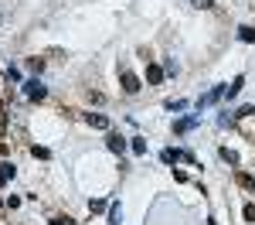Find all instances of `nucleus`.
I'll return each instance as SVG.
<instances>
[{
    "mask_svg": "<svg viewBox=\"0 0 255 225\" xmlns=\"http://www.w3.org/2000/svg\"><path fill=\"white\" fill-rule=\"evenodd\" d=\"M197 126V116H187V120H177L174 123V133H187V130H194Z\"/></svg>",
    "mask_w": 255,
    "mask_h": 225,
    "instance_id": "obj_7",
    "label": "nucleus"
},
{
    "mask_svg": "<svg viewBox=\"0 0 255 225\" xmlns=\"http://www.w3.org/2000/svg\"><path fill=\"white\" fill-rule=\"evenodd\" d=\"M129 147H133V153H136V157H143V153H146V140L133 137V144H129Z\"/></svg>",
    "mask_w": 255,
    "mask_h": 225,
    "instance_id": "obj_12",
    "label": "nucleus"
},
{
    "mask_svg": "<svg viewBox=\"0 0 255 225\" xmlns=\"http://www.w3.org/2000/svg\"><path fill=\"white\" fill-rule=\"evenodd\" d=\"M242 215H245V222H252V225H255V205H252V201L242 208Z\"/></svg>",
    "mask_w": 255,
    "mask_h": 225,
    "instance_id": "obj_17",
    "label": "nucleus"
},
{
    "mask_svg": "<svg viewBox=\"0 0 255 225\" xmlns=\"http://www.w3.org/2000/svg\"><path fill=\"white\" fill-rule=\"evenodd\" d=\"M31 153H34L38 160H48V157H51V150H48V147H38V144L31 147Z\"/></svg>",
    "mask_w": 255,
    "mask_h": 225,
    "instance_id": "obj_16",
    "label": "nucleus"
},
{
    "mask_svg": "<svg viewBox=\"0 0 255 225\" xmlns=\"http://www.w3.org/2000/svg\"><path fill=\"white\" fill-rule=\"evenodd\" d=\"M0 212H3V198H0Z\"/></svg>",
    "mask_w": 255,
    "mask_h": 225,
    "instance_id": "obj_26",
    "label": "nucleus"
},
{
    "mask_svg": "<svg viewBox=\"0 0 255 225\" xmlns=\"http://www.w3.org/2000/svg\"><path fill=\"white\" fill-rule=\"evenodd\" d=\"M24 96L38 102V99H45V96H48V89H45V85H41L38 78H31V82H24Z\"/></svg>",
    "mask_w": 255,
    "mask_h": 225,
    "instance_id": "obj_2",
    "label": "nucleus"
},
{
    "mask_svg": "<svg viewBox=\"0 0 255 225\" xmlns=\"http://www.w3.org/2000/svg\"><path fill=\"white\" fill-rule=\"evenodd\" d=\"M235 116H238V120H245V116H255V106H242Z\"/></svg>",
    "mask_w": 255,
    "mask_h": 225,
    "instance_id": "obj_20",
    "label": "nucleus"
},
{
    "mask_svg": "<svg viewBox=\"0 0 255 225\" xmlns=\"http://www.w3.org/2000/svg\"><path fill=\"white\" fill-rule=\"evenodd\" d=\"M106 147L113 150V153H123V150H126V140H123L119 133H109V137H106Z\"/></svg>",
    "mask_w": 255,
    "mask_h": 225,
    "instance_id": "obj_5",
    "label": "nucleus"
},
{
    "mask_svg": "<svg viewBox=\"0 0 255 225\" xmlns=\"http://www.w3.org/2000/svg\"><path fill=\"white\" fill-rule=\"evenodd\" d=\"M10 177H14V164H0V188H3Z\"/></svg>",
    "mask_w": 255,
    "mask_h": 225,
    "instance_id": "obj_10",
    "label": "nucleus"
},
{
    "mask_svg": "<svg viewBox=\"0 0 255 225\" xmlns=\"http://www.w3.org/2000/svg\"><path fill=\"white\" fill-rule=\"evenodd\" d=\"M242 85H245V78H242V75H238V78H235L232 85H225V92H228V99H235V96L242 92Z\"/></svg>",
    "mask_w": 255,
    "mask_h": 225,
    "instance_id": "obj_9",
    "label": "nucleus"
},
{
    "mask_svg": "<svg viewBox=\"0 0 255 225\" xmlns=\"http://www.w3.org/2000/svg\"><path fill=\"white\" fill-rule=\"evenodd\" d=\"M191 3L197 10H211V7H214V0H191Z\"/></svg>",
    "mask_w": 255,
    "mask_h": 225,
    "instance_id": "obj_19",
    "label": "nucleus"
},
{
    "mask_svg": "<svg viewBox=\"0 0 255 225\" xmlns=\"http://www.w3.org/2000/svg\"><path fill=\"white\" fill-rule=\"evenodd\" d=\"M51 225H75V222H71L68 215H55V219H51Z\"/></svg>",
    "mask_w": 255,
    "mask_h": 225,
    "instance_id": "obj_22",
    "label": "nucleus"
},
{
    "mask_svg": "<svg viewBox=\"0 0 255 225\" xmlns=\"http://www.w3.org/2000/svg\"><path fill=\"white\" fill-rule=\"evenodd\" d=\"M89 102H95V106H99V102H106V96H102V92H89Z\"/></svg>",
    "mask_w": 255,
    "mask_h": 225,
    "instance_id": "obj_23",
    "label": "nucleus"
},
{
    "mask_svg": "<svg viewBox=\"0 0 255 225\" xmlns=\"http://www.w3.org/2000/svg\"><path fill=\"white\" fill-rule=\"evenodd\" d=\"M146 82H150V85H160V82H163V69H160V65H146Z\"/></svg>",
    "mask_w": 255,
    "mask_h": 225,
    "instance_id": "obj_6",
    "label": "nucleus"
},
{
    "mask_svg": "<svg viewBox=\"0 0 255 225\" xmlns=\"http://www.w3.org/2000/svg\"><path fill=\"white\" fill-rule=\"evenodd\" d=\"M221 96H225V85H214L211 92H204V96L197 99V109H208V106H211V102H218Z\"/></svg>",
    "mask_w": 255,
    "mask_h": 225,
    "instance_id": "obj_3",
    "label": "nucleus"
},
{
    "mask_svg": "<svg viewBox=\"0 0 255 225\" xmlns=\"http://www.w3.org/2000/svg\"><path fill=\"white\" fill-rule=\"evenodd\" d=\"M184 106H187V102H184V99H170V102H167V109H170V113H181V109H184Z\"/></svg>",
    "mask_w": 255,
    "mask_h": 225,
    "instance_id": "obj_18",
    "label": "nucleus"
},
{
    "mask_svg": "<svg viewBox=\"0 0 255 225\" xmlns=\"http://www.w3.org/2000/svg\"><path fill=\"white\" fill-rule=\"evenodd\" d=\"M7 133V113H3V102H0V137Z\"/></svg>",
    "mask_w": 255,
    "mask_h": 225,
    "instance_id": "obj_21",
    "label": "nucleus"
},
{
    "mask_svg": "<svg viewBox=\"0 0 255 225\" xmlns=\"http://www.w3.org/2000/svg\"><path fill=\"white\" fill-rule=\"evenodd\" d=\"M119 215H123V208L119 205H109V225H119Z\"/></svg>",
    "mask_w": 255,
    "mask_h": 225,
    "instance_id": "obj_14",
    "label": "nucleus"
},
{
    "mask_svg": "<svg viewBox=\"0 0 255 225\" xmlns=\"http://www.w3.org/2000/svg\"><path fill=\"white\" fill-rule=\"evenodd\" d=\"M235 181H238V184H242L245 191H255V177H252V174H245V171H238V174H235Z\"/></svg>",
    "mask_w": 255,
    "mask_h": 225,
    "instance_id": "obj_8",
    "label": "nucleus"
},
{
    "mask_svg": "<svg viewBox=\"0 0 255 225\" xmlns=\"http://www.w3.org/2000/svg\"><path fill=\"white\" fill-rule=\"evenodd\" d=\"M218 153H221V160H228V164H238V153H235V150L221 147V150H218Z\"/></svg>",
    "mask_w": 255,
    "mask_h": 225,
    "instance_id": "obj_13",
    "label": "nucleus"
},
{
    "mask_svg": "<svg viewBox=\"0 0 255 225\" xmlns=\"http://www.w3.org/2000/svg\"><path fill=\"white\" fill-rule=\"evenodd\" d=\"M7 78H10V82H21V72H17V69L10 65V69H7Z\"/></svg>",
    "mask_w": 255,
    "mask_h": 225,
    "instance_id": "obj_25",
    "label": "nucleus"
},
{
    "mask_svg": "<svg viewBox=\"0 0 255 225\" xmlns=\"http://www.w3.org/2000/svg\"><path fill=\"white\" fill-rule=\"evenodd\" d=\"M85 123H89L92 130H109V120H106L102 113H85Z\"/></svg>",
    "mask_w": 255,
    "mask_h": 225,
    "instance_id": "obj_4",
    "label": "nucleus"
},
{
    "mask_svg": "<svg viewBox=\"0 0 255 225\" xmlns=\"http://www.w3.org/2000/svg\"><path fill=\"white\" fill-rule=\"evenodd\" d=\"M119 82H123V92H129V96H136L143 85H139V75L136 72H129V69H123L119 72Z\"/></svg>",
    "mask_w": 255,
    "mask_h": 225,
    "instance_id": "obj_1",
    "label": "nucleus"
},
{
    "mask_svg": "<svg viewBox=\"0 0 255 225\" xmlns=\"http://www.w3.org/2000/svg\"><path fill=\"white\" fill-rule=\"evenodd\" d=\"M0 24H3V14H0Z\"/></svg>",
    "mask_w": 255,
    "mask_h": 225,
    "instance_id": "obj_27",
    "label": "nucleus"
},
{
    "mask_svg": "<svg viewBox=\"0 0 255 225\" xmlns=\"http://www.w3.org/2000/svg\"><path fill=\"white\" fill-rule=\"evenodd\" d=\"M27 69H31L34 75H41L45 72V58H27Z\"/></svg>",
    "mask_w": 255,
    "mask_h": 225,
    "instance_id": "obj_11",
    "label": "nucleus"
},
{
    "mask_svg": "<svg viewBox=\"0 0 255 225\" xmlns=\"http://www.w3.org/2000/svg\"><path fill=\"white\" fill-rule=\"evenodd\" d=\"M89 208H92V212H102V208H106V201H102V198H95V201H89Z\"/></svg>",
    "mask_w": 255,
    "mask_h": 225,
    "instance_id": "obj_24",
    "label": "nucleus"
},
{
    "mask_svg": "<svg viewBox=\"0 0 255 225\" xmlns=\"http://www.w3.org/2000/svg\"><path fill=\"white\" fill-rule=\"evenodd\" d=\"M238 41H255V27H238Z\"/></svg>",
    "mask_w": 255,
    "mask_h": 225,
    "instance_id": "obj_15",
    "label": "nucleus"
}]
</instances>
